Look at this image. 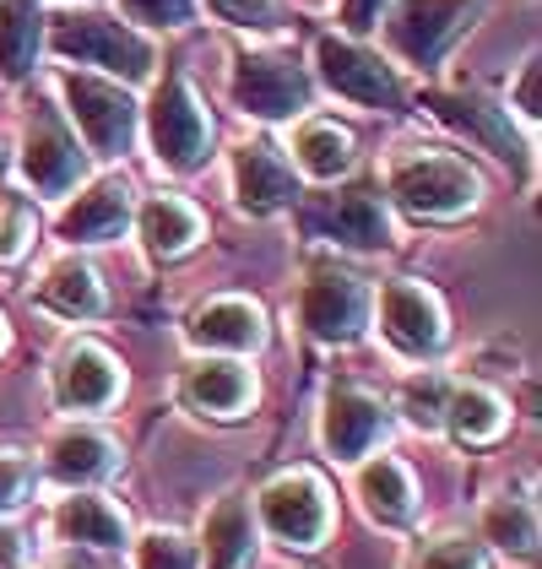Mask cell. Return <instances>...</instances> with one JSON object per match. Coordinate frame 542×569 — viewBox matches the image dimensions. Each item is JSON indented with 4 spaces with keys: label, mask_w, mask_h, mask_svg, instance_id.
<instances>
[{
    "label": "cell",
    "mask_w": 542,
    "mask_h": 569,
    "mask_svg": "<svg viewBox=\"0 0 542 569\" xmlns=\"http://www.w3.org/2000/svg\"><path fill=\"white\" fill-rule=\"evenodd\" d=\"M385 201L418 222H461L483 207V174L451 147H402L385 163Z\"/></svg>",
    "instance_id": "1"
},
{
    "label": "cell",
    "mask_w": 542,
    "mask_h": 569,
    "mask_svg": "<svg viewBox=\"0 0 542 569\" xmlns=\"http://www.w3.org/2000/svg\"><path fill=\"white\" fill-rule=\"evenodd\" d=\"M44 44L71 60V66H88V71H103L114 82H147L158 71V49L152 39L131 28L126 17H109V11H54L44 17Z\"/></svg>",
    "instance_id": "2"
},
{
    "label": "cell",
    "mask_w": 542,
    "mask_h": 569,
    "mask_svg": "<svg viewBox=\"0 0 542 569\" xmlns=\"http://www.w3.org/2000/svg\"><path fill=\"white\" fill-rule=\"evenodd\" d=\"M54 88H60V103H66L60 114L77 126V136H82V147H88L92 158H126L136 147V136H141V103H136V92L126 82L77 66V71H60Z\"/></svg>",
    "instance_id": "3"
},
{
    "label": "cell",
    "mask_w": 542,
    "mask_h": 569,
    "mask_svg": "<svg viewBox=\"0 0 542 569\" xmlns=\"http://www.w3.org/2000/svg\"><path fill=\"white\" fill-rule=\"evenodd\" d=\"M141 131H147L152 158H158L169 174H195V169H207L212 141H218V126H212L201 92L190 88L180 71H163V82L152 88L147 109H141Z\"/></svg>",
    "instance_id": "4"
},
{
    "label": "cell",
    "mask_w": 542,
    "mask_h": 569,
    "mask_svg": "<svg viewBox=\"0 0 542 569\" xmlns=\"http://www.w3.org/2000/svg\"><path fill=\"white\" fill-rule=\"evenodd\" d=\"M228 98L239 103V114H244V120L282 126V120L310 114V103H315V77H310L293 54L244 49V54H233V71H228Z\"/></svg>",
    "instance_id": "5"
},
{
    "label": "cell",
    "mask_w": 542,
    "mask_h": 569,
    "mask_svg": "<svg viewBox=\"0 0 542 569\" xmlns=\"http://www.w3.org/2000/svg\"><path fill=\"white\" fill-rule=\"evenodd\" d=\"M369 315H374V288L363 282L359 271L337 261H315L304 271V288H299V326L331 342V348H348L369 331Z\"/></svg>",
    "instance_id": "6"
},
{
    "label": "cell",
    "mask_w": 542,
    "mask_h": 569,
    "mask_svg": "<svg viewBox=\"0 0 542 569\" xmlns=\"http://www.w3.org/2000/svg\"><path fill=\"white\" fill-rule=\"evenodd\" d=\"M255 516L271 537L293 553H310L331 537V488L320 472L310 467H293V472H277V478L255 493Z\"/></svg>",
    "instance_id": "7"
},
{
    "label": "cell",
    "mask_w": 542,
    "mask_h": 569,
    "mask_svg": "<svg viewBox=\"0 0 542 569\" xmlns=\"http://www.w3.org/2000/svg\"><path fill=\"white\" fill-rule=\"evenodd\" d=\"M369 320H380V337L412 363L440 358L445 342H451V320H445L440 293L429 282H418V277H391L374 293V315Z\"/></svg>",
    "instance_id": "8"
},
{
    "label": "cell",
    "mask_w": 542,
    "mask_h": 569,
    "mask_svg": "<svg viewBox=\"0 0 542 569\" xmlns=\"http://www.w3.org/2000/svg\"><path fill=\"white\" fill-rule=\"evenodd\" d=\"M315 77L325 92H337L353 109H402L397 66L380 49L359 44L353 33H320L315 39Z\"/></svg>",
    "instance_id": "9"
},
{
    "label": "cell",
    "mask_w": 542,
    "mask_h": 569,
    "mask_svg": "<svg viewBox=\"0 0 542 569\" xmlns=\"http://www.w3.org/2000/svg\"><path fill=\"white\" fill-rule=\"evenodd\" d=\"M88 158L92 152L82 147V136L66 126L60 109L28 114V126H22V152H17V174H22V184H28L33 196H44V201L71 196V190L88 179Z\"/></svg>",
    "instance_id": "10"
},
{
    "label": "cell",
    "mask_w": 542,
    "mask_h": 569,
    "mask_svg": "<svg viewBox=\"0 0 542 569\" xmlns=\"http://www.w3.org/2000/svg\"><path fill=\"white\" fill-rule=\"evenodd\" d=\"M483 0H402L391 17H385V44L397 49V60L429 71L440 66L451 44L472 28Z\"/></svg>",
    "instance_id": "11"
},
{
    "label": "cell",
    "mask_w": 542,
    "mask_h": 569,
    "mask_svg": "<svg viewBox=\"0 0 542 569\" xmlns=\"http://www.w3.org/2000/svg\"><path fill=\"white\" fill-rule=\"evenodd\" d=\"M228 190H233V207L244 218H277L288 212L299 196H304V179L288 163V152L255 136V141H239L233 158H228Z\"/></svg>",
    "instance_id": "12"
},
{
    "label": "cell",
    "mask_w": 542,
    "mask_h": 569,
    "mask_svg": "<svg viewBox=\"0 0 542 569\" xmlns=\"http://www.w3.org/2000/svg\"><path fill=\"white\" fill-rule=\"evenodd\" d=\"M131 212H136V190L126 174H98L82 179L71 190V201L60 207L54 233L77 250V244H114L131 233Z\"/></svg>",
    "instance_id": "13"
},
{
    "label": "cell",
    "mask_w": 542,
    "mask_h": 569,
    "mask_svg": "<svg viewBox=\"0 0 542 569\" xmlns=\"http://www.w3.org/2000/svg\"><path fill=\"white\" fill-rule=\"evenodd\" d=\"M255 369L233 352H195L180 369V401L195 412V418H218V423H233L255 407Z\"/></svg>",
    "instance_id": "14"
},
{
    "label": "cell",
    "mask_w": 542,
    "mask_h": 569,
    "mask_svg": "<svg viewBox=\"0 0 542 569\" xmlns=\"http://www.w3.org/2000/svg\"><path fill=\"white\" fill-rule=\"evenodd\" d=\"M320 239L342 244V250H385L397 244V222H391V201L380 179H353L337 196H325L315 212Z\"/></svg>",
    "instance_id": "15"
},
{
    "label": "cell",
    "mask_w": 542,
    "mask_h": 569,
    "mask_svg": "<svg viewBox=\"0 0 542 569\" xmlns=\"http://www.w3.org/2000/svg\"><path fill=\"white\" fill-rule=\"evenodd\" d=\"M49 391H54V401H60L66 412H103V407H114L120 391H126V369H120V358L103 348V342L77 337V342H66L60 358H54Z\"/></svg>",
    "instance_id": "16"
},
{
    "label": "cell",
    "mask_w": 542,
    "mask_h": 569,
    "mask_svg": "<svg viewBox=\"0 0 542 569\" xmlns=\"http://www.w3.org/2000/svg\"><path fill=\"white\" fill-rule=\"evenodd\" d=\"M391 435V407L363 386H337L320 407V450L331 461H363L369 450H380Z\"/></svg>",
    "instance_id": "17"
},
{
    "label": "cell",
    "mask_w": 542,
    "mask_h": 569,
    "mask_svg": "<svg viewBox=\"0 0 542 569\" xmlns=\"http://www.w3.org/2000/svg\"><path fill=\"white\" fill-rule=\"evenodd\" d=\"M184 337L195 342V352H233V358H250V352L267 348L271 326H267V309L244 293H218L207 305H195Z\"/></svg>",
    "instance_id": "18"
},
{
    "label": "cell",
    "mask_w": 542,
    "mask_h": 569,
    "mask_svg": "<svg viewBox=\"0 0 542 569\" xmlns=\"http://www.w3.org/2000/svg\"><path fill=\"white\" fill-rule=\"evenodd\" d=\"M131 228L152 261H180V256H190V250L207 239L201 207H195L190 196H180V190H158V196L136 201Z\"/></svg>",
    "instance_id": "19"
},
{
    "label": "cell",
    "mask_w": 542,
    "mask_h": 569,
    "mask_svg": "<svg viewBox=\"0 0 542 569\" xmlns=\"http://www.w3.org/2000/svg\"><path fill=\"white\" fill-rule=\"evenodd\" d=\"M120 467H126L120 445L103 429H92V423H71V429H60L44 445V472L54 482H66V488H98V482L114 478Z\"/></svg>",
    "instance_id": "20"
},
{
    "label": "cell",
    "mask_w": 542,
    "mask_h": 569,
    "mask_svg": "<svg viewBox=\"0 0 542 569\" xmlns=\"http://www.w3.org/2000/svg\"><path fill=\"white\" fill-rule=\"evenodd\" d=\"M49 521H54V537L82 542V548H98V553L131 542V516H126V505H114V499L98 493V488H71V493L54 505Z\"/></svg>",
    "instance_id": "21"
},
{
    "label": "cell",
    "mask_w": 542,
    "mask_h": 569,
    "mask_svg": "<svg viewBox=\"0 0 542 569\" xmlns=\"http://www.w3.org/2000/svg\"><path fill=\"white\" fill-rule=\"evenodd\" d=\"M288 163L299 169V179H310V184H337L342 174H353V163H359V141H353L348 126H337V120L299 114L293 141H288Z\"/></svg>",
    "instance_id": "22"
},
{
    "label": "cell",
    "mask_w": 542,
    "mask_h": 569,
    "mask_svg": "<svg viewBox=\"0 0 542 569\" xmlns=\"http://www.w3.org/2000/svg\"><path fill=\"white\" fill-rule=\"evenodd\" d=\"M33 299H39L49 315L71 320V326L98 320L103 305H109V299H103V282H98V271H92V261H82L77 250H66V256H54V261L44 266V277H39Z\"/></svg>",
    "instance_id": "23"
},
{
    "label": "cell",
    "mask_w": 542,
    "mask_h": 569,
    "mask_svg": "<svg viewBox=\"0 0 542 569\" xmlns=\"http://www.w3.org/2000/svg\"><path fill=\"white\" fill-rule=\"evenodd\" d=\"M201 569H244L255 553V510L244 493H223L201 521Z\"/></svg>",
    "instance_id": "24"
},
{
    "label": "cell",
    "mask_w": 542,
    "mask_h": 569,
    "mask_svg": "<svg viewBox=\"0 0 542 569\" xmlns=\"http://www.w3.org/2000/svg\"><path fill=\"white\" fill-rule=\"evenodd\" d=\"M353 493H359L363 516L380 526H406L412 510H418V488H412V472H406L397 456H363L359 478H353Z\"/></svg>",
    "instance_id": "25"
},
{
    "label": "cell",
    "mask_w": 542,
    "mask_h": 569,
    "mask_svg": "<svg viewBox=\"0 0 542 569\" xmlns=\"http://www.w3.org/2000/svg\"><path fill=\"white\" fill-rule=\"evenodd\" d=\"M44 54V0H0V82H28Z\"/></svg>",
    "instance_id": "26"
},
{
    "label": "cell",
    "mask_w": 542,
    "mask_h": 569,
    "mask_svg": "<svg viewBox=\"0 0 542 569\" xmlns=\"http://www.w3.org/2000/svg\"><path fill=\"white\" fill-rule=\"evenodd\" d=\"M434 109H440L451 126H461L478 147H489L494 158H504V163L521 158V147H515V114H510L504 103H489V98H478V92H440Z\"/></svg>",
    "instance_id": "27"
},
{
    "label": "cell",
    "mask_w": 542,
    "mask_h": 569,
    "mask_svg": "<svg viewBox=\"0 0 542 569\" xmlns=\"http://www.w3.org/2000/svg\"><path fill=\"white\" fill-rule=\"evenodd\" d=\"M445 429L461 445H494L510 429V407L489 386H451V396H445Z\"/></svg>",
    "instance_id": "28"
},
{
    "label": "cell",
    "mask_w": 542,
    "mask_h": 569,
    "mask_svg": "<svg viewBox=\"0 0 542 569\" xmlns=\"http://www.w3.org/2000/svg\"><path fill=\"white\" fill-rule=\"evenodd\" d=\"M483 542H494L504 559H532L538 553V505L521 493H504L483 510Z\"/></svg>",
    "instance_id": "29"
},
{
    "label": "cell",
    "mask_w": 542,
    "mask_h": 569,
    "mask_svg": "<svg viewBox=\"0 0 542 569\" xmlns=\"http://www.w3.org/2000/svg\"><path fill=\"white\" fill-rule=\"evenodd\" d=\"M131 565L136 569H201V548L174 531V526H152L131 542Z\"/></svg>",
    "instance_id": "30"
},
{
    "label": "cell",
    "mask_w": 542,
    "mask_h": 569,
    "mask_svg": "<svg viewBox=\"0 0 542 569\" xmlns=\"http://www.w3.org/2000/svg\"><path fill=\"white\" fill-rule=\"evenodd\" d=\"M445 396H451V380L445 375H412L402 386V418L412 429H423V435H434V429H445Z\"/></svg>",
    "instance_id": "31"
},
{
    "label": "cell",
    "mask_w": 542,
    "mask_h": 569,
    "mask_svg": "<svg viewBox=\"0 0 542 569\" xmlns=\"http://www.w3.org/2000/svg\"><path fill=\"white\" fill-rule=\"evenodd\" d=\"M33 233H39V218H33L28 196H17V190L0 184V266L22 261L33 250Z\"/></svg>",
    "instance_id": "32"
},
{
    "label": "cell",
    "mask_w": 542,
    "mask_h": 569,
    "mask_svg": "<svg viewBox=\"0 0 542 569\" xmlns=\"http://www.w3.org/2000/svg\"><path fill=\"white\" fill-rule=\"evenodd\" d=\"M201 0H120V17L131 28H152V33H180L195 22Z\"/></svg>",
    "instance_id": "33"
},
{
    "label": "cell",
    "mask_w": 542,
    "mask_h": 569,
    "mask_svg": "<svg viewBox=\"0 0 542 569\" xmlns=\"http://www.w3.org/2000/svg\"><path fill=\"white\" fill-rule=\"evenodd\" d=\"M406 569H489V559H483V542L472 537H434L412 553Z\"/></svg>",
    "instance_id": "34"
},
{
    "label": "cell",
    "mask_w": 542,
    "mask_h": 569,
    "mask_svg": "<svg viewBox=\"0 0 542 569\" xmlns=\"http://www.w3.org/2000/svg\"><path fill=\"white\" fill-rule=\"evenodd\" d=\"M39 488V467L22 456V450H0V516L22 510Z\"/></svg>",
    "instance_id": "35"
},
{
    "label": "cell",
    "mask_w": 542,
    "mask_h": 569,
    "mask_svg": "<svg viewBox=\"0 0 542 569\" xmlns=\"http://www.w3.org/2000/svg\"><path fill=\"white\" fill-rule=\"evenodd\" d=\"M207 6L233 28H282V6L277 0H207Z\"/></svg>",
    "instance_id": "36"
},
{
    "label": "cell",
    "mask_w": 542,
    "mask_h": 569,
    "mask_svg": "<svg viewBox=\"0 0 542 569\" xmlns=\"http://www.w3.org/2000/svg\"><path fill=\"white\" fill-rule=\"evenodd\" d=\"M538 88H542V66H538V54H532V60L521 66V82H515V92H510V103H504V109H515L526 126H538V114H542Z\"/></svg>",
    "instance_id": "37"
},
{
    "label": "cell",
    "mask_w": 542,
    "mask_h": 569,
    "mask_svg": "<svg viewBox=\"0 0 542 569\" xmlns=\"http://www.w3.org/2000/svg\"><path fill=\"white\" fill-rule=\"evenodd\" d=\"M391 11V0H337V17H342V28L348 33H369V28H380V17Z\"/></svg>",
    "instance_id": "38"
},
{
    "label": "cell",
    "mask_w": 542,
    "mask_h": 569,
    "mask_svg": "<svg viewBox=\"0 0 542 569\" xmlns=\"http://www.w3.org/2000/svg\"><path fill=\"white\" fill-rule=\"evenodd\" d=\"M22 559H28V537L0 516V569H22Z\"/></svg>",
    "instance_id": "39"
},
{
    "label": "cell",
    "mask_w": 542,
    "mask_h": 569,
    "mask_svg": "<svg viewBox=\"0 0 542 569\" xmlns=\"http://www.w3.org/2000/svg\"><path fill=\"white\" fill-rule=\"evenodd\" d=\"M0 352H6V315H0Z\"/></svg>",
    "instance_id": "40"
}]
</instances>
